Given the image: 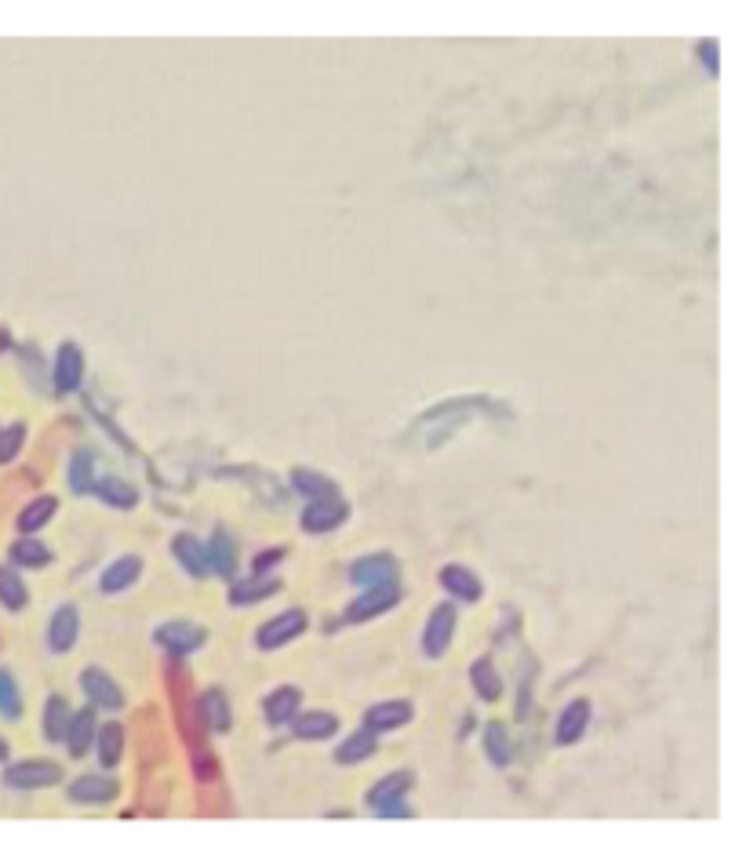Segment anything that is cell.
I'll return each mask as SVG.
<instances>
[{
  "label": "cell",
  "instance_id": "cell-16",
  "mask_svg": "<svg viewBox=\"0 0 746 844\" xmlns=\"http://www.w3.org/2000/svg\"><path fill=\"white\" fill-rule=\"evenodd\" d=\"M299 706H303V692H299L295 684H281V688H273V692L263 699L266 724L281 728V724H288L295 714H299Z\"/></svg>",
  "mask_w": 746,
  "mask_h": 844
},
{
  "label": "cell",
  "instance_id": "cell-24",
  "mask_svg": "<svg viewBox=\"0 0 746 844\" xmlns=\"http://www.w3.org/2000/svg\"><path fill=\"white\" fill-rule=\"evenodd\" d=\"M91 495H99L102 503L113 506V510H132L139 503V492L128 481H121V477H95Z\"/></svg>",
  "mask_w": 746,
  "mask_h": 844
},
{
  "label": "cell",
  "instance_id": "cell-36",
  "mask_svg": "<svg viewBox=\"0 0 746 844\" xmlns=\"http://www.w3.org/2000/svg\"><path fill=\"white\" fill-rule=\"evenodd\" d=\"M26 444V422H11L8 430H0V463H11Z\"/></svg>",
  "mask_w": 746,
  "mask_h": 844
},
{
  "label": "cell",
  "instance_id": "cell-9",
  "mask_svg": "<svg viewBox=\"0 0 746 844\" xmlns=\"http://www.w3.org/2000/svg\"><path fill=\"white\" fill-rule=\"evenodd\" d=\"M95 732H99V717H95V706H84L77 714H70L66 724V735H62V746L70 757H84L95 743Z\"/></svg>",
  "mask_w": 746,
  "mask_h": 844
},
{
  "label": "cell",
  "instance_id": "cell-6",
  "mask_svg": "<svg viewBox=\"0 0 746 844\" xmlns=\"http://www.w3.org/2000/svg\"><path fill=\"white\" fill-rule=\"evenodd\" d=\"M346 521H350V503H346L343 495H335V499H317V503L306 506L303 517H299V528L310 535H324V532H335Z\"/></svg>",
  "mask_w": 746,
  "mask_h": 844
},
{
  "label": "cell",
  "instance_id": "cell-21",
  "mask_svg": "<svg viewBox=\"0 0 746 844\" xmlns=\"http://www.w3.org/2000/svg\"><path fill=\"white\" fill-rule=\"evenodd\" d=\"M139 575H142V557H135V553H124V557H117V561L102 572V579H99V590L102 593H121V590H128V586H135L139 583Z\"/></svg>",
  "mask_w": 746,
  "mask_h": 844
},
{
  "label": "cell",
  "instance_id": "cell-34",
  "mask_svg": "<svg viewBox=\"0 0 746 844\" xmlns=\"http://www.w3.org/2000/svg\"><path fill=\"white\" fill-rule=\"evenodd\" d=\"M91 466H95V452H91V448L73 452V459H70V488H73V495H91V484H95V473H91Z\"/></svg>",
  "mask_w": 746,
  "mask_h": 844
},
{
  "label": "cell",
  "instance_id": "cell-26",
  "mask_svg": "<svg viewBox=\"0 0 746 844\" xmlns=\"http://www.w3.org/2000/svg\"><path fill=\"white\" fill-rule=\"evenodd\" d=\"M484 754H488V761L495 764V768H506V764L514 761V743H510V728H506L503 721H492L484 724Z\"/></svg>",
  "mask_w": 746,
  "mask_h": 844
},
{
  "label": "cell",
  "instance_id": "cell-15",
  "mask_svg": "<svg viewBox=\"0 0 746 844\" xmlns=\"http://www.w3.org/2000/svg\"><path fill=\"white\" fill-rule=\"evenodd\" d=\"M590 699H572V703L561 710V717H557V732H554V739H557V746H572V743H579L586 735V728H590Z\"/></svg>",
  "mask_w": 746,
  "mask_h": 844
},
{
  "label": "cell",
  "instance_id": "cell-30",
  "mask_svg": "<svg viewBox=\"0 0 746 844\" xmlns=\"http://www.w3.org/2000/svg\"><path fill=\"white\" fill-rule=\"evenodd\" d=\"M51 561H55V553H51L41 539L22 535V539L11 543V564H19V568H44V564H51Z\"/></svg>",
  "mask_w": 746,
  "mask_h": 844
},
{
  "label": "cell",
  "instance_id": "cell-25",
  "mask_svg": "<svg viewBox=\"0 0 746 844\" xmlns=\"http://www.w3.org/2000/svg\"><path fill=\"white\" fill-rule=\"evenodd\" d=\"M277 590H281V579H263V575H252V579H244V583H233L230 586V604H233V608H248V604H259V601H266V597H273Z\"/></svg>",
  "mask_w": 746,
  "mask_h": 844
},
{
  "label": "cell",
  "instance_id": "cell-37",
  "mask_svg": "<svg viewBox=\"0 0 746 844\" xmlns=\"http://www.w3.org/2000/svg\"><path fill=\"white\" fill-rule=\"evenodd\" d=\"M699 59H703L706 73H710V77H717V66H721V55H717V44H714V41H699Z\"/></svg>",
  "mask_w": 746,
  "mask_h": 844
},
{
  "label": "cell",
  "instance_id": "cell-29",
  "mask_svg": "<svg viewBox=\"0 0 746 844\" xmlns=\"http://www.w3.org/2000/svg\"><path fill=\"white\" fill-rule=\"evenodd\" d=\"M470 681H474L477 699H484V703H495V699L503 695V677H499V670L492 666V659H477V663L470 666Z\"/></svg>",
  "mask_w": 746,
  "mask_h": 844
},
{
  "label": "cell",
  "instance_id": "cell-2",
  "mask_svg": "<svg viewBox=\"0 0 746 844\" xmlns=\"http://www.w3.org/2000/svg\"><path fill=\"white\" fill-rule=\"evenodd\" d=\"M455 626H459V615H455V604H437L430 619L423 626V652L426 659H444L448 648L455 641Z\"/></svg>",
  "mask_w": 746,
  "mask_h": 844
},
{
  "label": "cell",
  "instance_id": "cell-38",
  "mask_svg": "<svg viewBox=\"0 0 746 844\" xmlns=\"http://www.w3.org/2000/svg\"><path fill=\"white\" fill-rule=\"evenodd\" d=\"M284 561V550H266V553H259L252 561V575H266L273 568V564H281Z\"/></svg>",
  "mask_w": 746,
  "mask_h": 844
},
{
  "label": "cell",
  "instance_id": "cell-13",
  "mask_svg": "<svg viewBox=\"0 0 746 844\" xmlns=\"http://www.w3.org/2000/svg\"><path fill=\"white\" fill-rule=\"evenodd\" d=\"M121 797V783L113 775H81L77 783H70L73 804H110Z\"/></svg>",
  "mask_w": 746,
  "mask_h": 844
},
{
  "label": "cell",
  "instance_id": "cell-20",
  "mask_svg": "<svg viewBox=\"0 0 746 844\" xmlns=\"http://www.w3.org/2000/svg\"><path fill=\"white\" fill-rule=\"evenodd\" d=\"M91 750L99 754L102 772H113V768L121 764V757H124V728H121V724H117V721L99 724V732H95V743H91Z\"/></svg>",
  "mask_w": 746,
  "mask_h": 844
},
{
  "label": "cell",
  "instance_id": "cell-10",
  "mask_svg": "<svg viewBox=\"0 0 746 844\" xmlns=\"http://www.w3.org/2000/svg\"><path fill=\"white\" fill-rule=\"evenodd\" d=\"M77 637H81V612L73 608V604H62V608H55V615H51L48 623V648L55 655H66L77 644Z\"/></svg>",
  "mask_w": 746,
  "mask_h": 844
},
{
  "label": "cell",
  "instance_id": "cell-39",
  "mask_svg": "<svg viewBox=\"0 0 746 844\" xmlns=\"http://www.w3.org/2000/svg\"><path fill=\"white\" fill-rule=\"evenodd\" d=\"M0 761H8V743L0 739Z\"/></svg>",
  "mask_w": 746,
  "mask_h": 844
},
{
  "label": "cell",
  "instance_id": "cell-35",
  "mask_svg": "<svg viewBox=\"0 0 746 844\" xmlns=\"http://www.w3.org/2000/svg\"><path fill=\"white\" fill-rule=\"evenodd\" d=\"M0 717H8V721H19L22 717L19 684H15V677L8 670H0Z\"/></svg>",
  "mask_w": 746,
  "mask_h": 844
},
{
  "label": "cell",
  "instance_id": "cell-31",
  "mask_svg": "<svg viewBox=\"0 0 746 844\" xmlns=\"http://www.w3.org/2000/svg\"><path fill=\"white\" fill-rule=\"evenodd\" d=\"M201 714H204V724L212 728V732H230V699L219 692V688H208V692L201 695Z\"/></svg>",
  "mask_w": 746,
  "mask_h": 844
},
{
  "label": "cell",
  "instance_id": "cell-3",
  "mask_svg": "<svg viewBox=\"0 0 746 844\" xmlns=\"http://www.w3.org/2000/svg\"><path fill=\"white\" fill-rule=\"evenodd\" d=\"M401 586L397 583H383V586H364L361 597H353L350 608H346V619L350 623H368V619H375V615L390 612V608H397L401 604Z\"/></svg>",
  "mask_w": 746,
  "mask_h": 844
},
{
  "label": "cell",
  "instance_id": "cell-27",
  "mask_svg": "<svg viewBox=\"0 0 746 844\" xmlns=\"http://www.w3.org/2000/svg\"><path fill=\"white\" fill-rule=\"evenodd\" d=\"M375 750H379L375 732L361 728V732L346 735V743L335 746V761L339 764H361V761H368V757H375Z\"/></svg>",
  "mask_w": 746,
  "mask_h": 844
},
{
  "label": "cell",
  "instance_id": "cell-17",
  "mask_svg": "<svg viewBox=\"0 0 746 844\" xmlns=\"http://www.w3.org/2000/svg\"><path fill=\"white\" fill-rule=\"evenodd\" d=\"M412 786H415V775L408 772V768H401V772L383 775V779H379V783H375L372 790H368V797H364V801H368V804L375 808V812H379V808H390V804L404 801Z\"/></svg>",
  "mask_w": 746,
  "mask_h": 844
},
{
  "label": "cell",
  "instance_id": "cell-7",
  "mask_svg": "<svg viewBox=\"0 0 746 844\" xmlns=\"http://www.w3.org/2000/svg\"><path fill=\"white\" fill-rule=\"evenodd\" d=\"M153 641L161 644L168 655L182 659V655L197 652V648L208 641V633H204L201 623H161L153 630Z\"/></svg>",
  "mask_w": 746,
  "mask_h": 844
},
{
  "label": "cell",
  "instance_id": "cell-4",
  "mask_svg": "<svg viewBox=\"0 0 746 844\" xmlns=\"http://www.w3.org/2000/svg\"><path fill=\"white\" fill-rule=\"evenodd\" d=\"M55 783H62V768L55 761H19L4 772L8 790H48Z\"/></svg>",
  "mask_w": 746,
  "mask_h": 844
},
{
  "label": "cell",
  "instance_id": "cell-32",
  "mask_svg": "<svg viewBox=\"0 0 746 844\" xmlns=\"http://www.w3.org/2000/svg\"><path fill=\"white\" fill-rule=\"evenodd\" d=\"M55 510H59V499H55V495H41V499H33V503L19 513V532L33 535L37 528H44V524L55 517Z\"/></svg>",
  "mask_w": 746,
  "mask_h": 844
},
{
  "label": "cell",
  "instance_id": "cell-28",
  "mask_svg": "<svg viewBox=\"0 0 746 844\" xmlns=\"http://www.w3.org/2000/svg\"><path fill=\"white\" fill-rule=\"evenodd\" d=\"M0 604H4L8 612H22V608L30 604V590L22 583L19 568H11V564L0 568Z\"/></svg>",
  "mask_w": 746,
  "mask_h": 844
},
{
  "label": "cell",
  "instance_id": "cell-33",
  "mask_svg": "<svg viewBox=\"0 0 746 844\" xmlns=\"http://www.w3.org/2000/svg\"><path fill=\"white\" fill-rule=\"evenodd\" d=\"M70 714L73 710L62 695H48V703H44V735H48V743H62L66 724H70Z\"/></svg>",
  "mask_w": 746,
  "mask_h": 844
},
{
  "label": "cell",
  "instance_id": "cell-19",
  "mask_svg": "<svg viewBox=\"0 0 746 844\" xmlns=\"http://www.w3.org/2000/svg\"><path fill=\"white\" fill-rule=\"evenodd\" d=\"M208 572L219 579H233L237 572V539L230 535V528H215L212 543H208Z\"/></svg>",
  "mask_w": 746,
  "mask_h": 844
},
{
  "label": "cell",
  "instance_id": "cell-23",
  "mask_svg": "<svg viewBox=\"0 0 746 844\" xmlns=\"http://www.w3.org/2000/svg\"><path fill=\"white\" fill-rule=\"evenodd\" d=\"M292 488L299 495H306L310 503H317V499H335V495H339V484H335L332 477H324V473H317V470H306V466H295L292 470Z\"/></svg>",
  "mask_w": 746,
  "mask_h": 844
},
{
  "label": "cell",
  "instance_id": "cell-18",
  "mask_svg": "<svg viewBox=\"0 0 746 844\" xmlns=\"http://www.w3.org/2000/svg\"><path fill=\"white\" fill-rule=\"evenodd\" d=\"M292 735L295 739H303V743H317V739H332L335 732H339V717L328 714V710H310V714H299L292 717Z\"/></svg>",
  "mask_w": 746,
  "mask_h": 844
},
{
  "label": "cell",
  "instance_id": "cell-11",
  "mask_svg": "<svg viewBox=\"0 0 746 844\" xmlns=\"http://www.w3.org/2000/svg\"><path fill=\"white\" fill-rule=\"evenodd\" d=\"M350 579L357 586H383V583H397V557L390 553H368L361 561H353Z\"/></svg>",
  "mask_w": 746,
  "mask_h": 844
},
{
  "label": "cell",
  "instance_id": "cell-22",
  "mask_svg": "<svg viewBox=\"0 0 746 844\" xmlns=\"http://www.w3.org/2000/svg\"><path fill=\"white\" fill-rule=\"evenodd\" d=\"M172 553H175V561L182 564V572L193 575V579H204V575H212V572H208V546L197 543L193 535H186V532L175 535Z\"/></svg>",
  "mask_w": 746,
  "mask_h": 844
},
{
  "label": "cell",
  "instance_id": "cell-5",
  "mask_svg": "<svg viewBox=\"0 0 746 844\" xmlns=\"http://www.w3.org/2000/svg\"><path fill=\"white\" fill-rule=\"evenodd\" d=\"M84 382V350L77 342H62L55 350V368H51V386L59 397H70V393L81 390Z\"/></svg>",
  "mask_w": 746,
  "mask_h": 844
},
{
  "label": "cell",
  "instance_id": "cell-12",
  "mask_svg": "<svg viewBox=\"0 0 746 844\" xmlns=\"http://www.w3.org/2000/svg\"><path fill=\"white\" fill-rule=\"evenodd\" d=\"M415 717V706L408 699H386V703H375L364 710V728L368 732H390V728H401Z\"/></svg>",
  "mask_w": 746,
  "mask_h": 844
},
{
  "label": "cell",
  "instance_id": "cell-1",
  "mask_svg": "<svg viewBox=\"0 0 746 844\" xmlns=\"http://www.w3.org/2000/svg\"><path fill=\"white\" fill-rule=\"evenodd\" d=\"M306 626H310V615H306L303 608H288V612L273 615V619H266V623L259 626L255 644H259L263 652H277L284 644H292L295 637H303Z\"/></svg>",
  "mask_w": 746,
  "mask_h": 844
},
{
  "label": "cell",
  "instance_id": "cell-14",
  "mask_svg": "<svg viewBox=\"0 0 746 844\" xmlns=\"http://www.w3.org/2000/svg\"><path fill=\"white\" fill-rule=\"evenodd\" d=\"M441 586H444V593L448 597H455V601H463V604H477L481 601V593H484V586H481V579H477L466 564H444L441 568Z\"/></svg>",
  "mask_w": 746,
  "mask_h": 844
},
{
  "label": "cell",
  "instance_id": "cell-8",
  "mask_svg": "<svg viewBox=\"0 0 746 844\" xmlns=\"http://www.w3.org/2000/svg\"><path fill=\"white\" fill-rule=\"evenodd\" d=\"M81 688L84 695L91 699V706L95 710H110V714H117V710H124V692L117 688V681H113L102 666H88L81 674Z\"/></svg>",
  "mask_w": 746,
  "mask_h": 844
}]
</instances>
